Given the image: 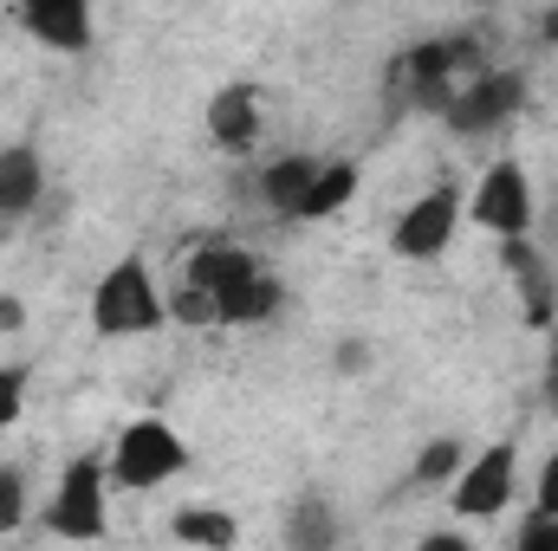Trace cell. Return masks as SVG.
Instances as JSON below:
<instances>
[{"label":"cell","instance_id":"7a4b0ae2","mask_svg":"<svg viewBox=\"0 0 558 551\" xmlns=\"http://www.w3.org/2000/svg\"><path fill=\"white\" fill-rule=\"evenodd\" d=\"M105 474H111V487H124V493H156V487H169L175 474H189V441H182L162 415H137V421L118 428V441H111V454H105Z\"/></svg>","mask_w":558,"mask_h":551},{"label":"cell","instance_id":"4fadbf2b","mask_svg":"<svg viewBox=\"0 0 558 551\" xmlns=\"http://www.w3.org/2000/svg\"><path fill=\"white\" fill-rule=\"evenodd\" d=\"M279 532H286V551H338L344 546V519H338L331 493H299L286 506Z\"/></svg>","mask_w":558,"mask_h":551},{"label":"cell","instance_id":"5b68a950","mask_svg":"<svg viewBox=\"0 0 558 551\" xmlns=\"http://www.w3.org/2000/svg\"><path fill=\"white\" fill-rule=\"evenodd\" d=\"M468 215H474V228H487L500 247H507V241H526L533 221H539V208H533V182H526V162H513V156L487 162L481 182L468 188Z\"/></svg>","mask_w":558,"mask_h":551},{"label":"cell","instance_id":"ac0fdd59","mask_svg":"<svg viewBox=\"0 0 558 551\" xmlns=\"http://www.w3.org/2000/svg\"><path fill=\"white\" fill-rule=\"evenodd\" d=\"M33 513V480H26V467H13V461H0V539L7 532H20V519Z\"/></svg>","mask_w":558,"mask_h":551},{"label":"cell","instance_id":"7402d4cb","mask_svg":"<svg viewBox=\"0 0 558 551\" xmlns=\"http://www.w3.org/2000/svg\"><path fill=\"white\" fill-rule=\"evenodd\" d=\"M331 364H338V377H364V370H371V344H364V338H344V344L331 351Z\"/></svg>","mask_w":558,"mask_h":551},{"label":"cell","instance_id":"cb8c5ba5","mask_svg":"<svg viewBox=\"0 0 558 551\" xmlns=\"http://www.w3.org/2000/svg\"><path fill=\"white\" fill-rule=\"evenodd\" d=\"M416 551H474L468 546V532H448V526H435V532H422Z\"/></svg>","mask_w":558,"mask_h":551},{"label":"cell","instance_id":"e0dca14e","mask_svg":"<svg viewBox=\"0 0 558 551\" xmlns=\"http://www.w3.org/2000/svg\"><path fill=\"white\" fill-rule=\"evenodd\" d=\"M461 467H468V448H461L454 434H435V441L416 454L410 480H416V487H454V480H461Z\"/></svg>","mask_w":558,"mask_h":551},{"label":"cell","instance_id":"8992f818","mask_svg":"<svg viewBox=\"0 0 558 551\" xmlns=\"http://www.w3.org/2000/svg\"><path fill=\"white\" fill-rule=\"evenodd\" d=\"M513 480H520V448L513 441H487L481 454H468L461 480L448 487V506L461 519H500L513 506Z\"/></svg>","mask_w":558,"mask_h":551},{"label":"cell","instance_id":"30bf717a","mask_svg":"<svg viewBox=\"0 0 558 551\" xmlns=\"http://www.w3.org/2000/svg\"><path fill=\"white\" fill-rule=\"evenodd\" d=\"M208 137L221 143L228 156L254 149V143H260V85H247V78L221 85V91L208 98Z\"/></svg>","mask_w":558,"mask_h":551},{"label":"cell","instance_id":"6da1fadb","mask_svg":"<svg viewBox=\"0 0 558 551\" xmlns=\"http://www.w3.org/2000/svg\"><path fill=\"white\" fill-rule=\"evenodd\" d=\"M169 325V298L149 273V260L124 254L111 273L92 285V331L98 338H149Z\"/></svg>","mask_w":558,"mask_h":551},{"label":"cell","instance_id":"3957f363","mask_svg":"<svg viewBox=\"0 0 558 551\" xmlns=\"http://www.w3.org/2000/svg\"><path fill=\"white\" fill-rule=\"evenodd\" d=\"M46 532L52 539H72V546H98L111 532V474H105V454H78L65 461L52 500H46Z\"/></svg>","mask_w":558,"mask_h":551},{"label":"cell","instance_id":"603a6c76","mask_svg":"<svg viewBox=\"0 0 558 551\" xmlns=\"http://www.w3.org/2000/svg\"><path fill=\"white\" fill-rule=\"evenodd\" d=\"M533 513L558 519V454H546V467H539V500H533Z\"/></svg>","mask_w":558,"mask_h":551},{"label":"cell","instance_id":"4316f807","mask_svg":"<svg viewBox=\"0 0 558 551\" xmlns=\"http://www.w3.org/2000/svg\"><path fill=\"white\" fill-rule=\"evenodd\" d=\"M539 39H546V46H558V7H553V13H539Z\"/></svg>","mask_w":558,"mask_h":551},{"label":"cell","instance_id":"ffe728a7","mask_svg":"<svg viewBox=\"0 0 558 551\" xmlns=\"http://www.w3.org/2000/svg\"><path fill=\"white\" fill-rule=\"evenodd\" d=\"M26 409V364H0V434Z\"/></svg>","mask_w":558,"mask_h":551},{"label":"cell","instance_id":"ba28073f","mask_svg":"<svg viewBox=\"0 0 558 551\" xmlns=\"http://www.w3.org/2000/svg\"><path fill=\"white\" fill-rule=\"evenodd\" d=\"M13 20H20V33L39 39L46 52H92V39H98V20H92L85 0H26Z\"/></svg>","mask_w":558,"mask_h":551},{"label":"cell","instance_id":"7c38bea8","mask_svg":"<svg viewBox=\"0 0 558 551\" xmlns=\"http://www.w3.org/2000/svg\"><path fill=\"white\" fill-rule=\"evenodd\" d=\"M318 156H305V149H292V156H274L267 169H260V208L279 215V221H299V208H305V195H312V182H318Z\"/></svg>","mask_w":558,"mask_h":551},{"label":"cell","instance_id":"52a82bcc","mask_svg":"<svg viewBox=\"0 0 558 551\" xmlns=\"http://www.w3.org/2000/svg\"><path fill=\"white\" fill-rule=\"evenodd\" d=\"M461 215H468V195L461 188H428L416 195L403 215H397V228H390V254L397 260H435V254H448V241H454V228H461Z\"/></svg>","mask_w":558,"mask_h":551},{"label":"cell","instance_id":"44dd1931","mask_svg":"<svg viewBox=\"0 0 558 551\" xmlns=\"http://www.w3.org/2000/svg\"><path fill=\"white\" fill-rule=\"evenodd\" d=\"M513 551H558V519H546V513H533L520 532H513Z\"/></svg>","mask_w":558,"mask_h":551},{"label":"cell","instance_id":"8fae6325","mask_svg":"<svg viewBox=\"0 0 558 551\" xmlns=\"http://www.w3.org/2000/svg\"><path fill=\"white\" fill-rule=\"evenodd\" d=\"M46 201V156L33 143L0 149V221H26Z\"/></svg>","mask_w":558,"mask_h":551},{"label":"cell","instance_id":"d4e9b609","mask_svg":"<svg viewBox=\"0 0 558 551\" xmlns=\"http://www.w3.org/2000/svg\"><path fill=\"white\" fill-rule=\"evenodd\" d=\"M0 331H26V298L0 292Z\"/></svg>","mask_w":558,"mask_h":551},{"label":"cell","instance_id":"5bb4252c","mask_svg":"<svg viewBox=\"0 0 558 551\" xmlns=\"http://www.w3.org/2000/svg\"><path fill=\"white\" fill-rule=\"evenodd\" d=\"M169 539L189 551H234L241 546V519L228 506H175L169 513Z\"/></svg>","mask_w":558,"mask_h":551},{"label":"cell","instance_id":"d6986e66","mask_svg":"<svg viewBox=\"0 0 558 551\" xmlns=\"http://www.w3.org/2000/svg\"><path fill=\"white\" fill-rule=\"evenodd\" d=\"M169 318H175L182 331H208V325H221V318H215V298H208V292H195V285H175Z\"/></svg>","mask_w":558,"mask_h":551},{"label":"cell","instance_id":"484cf974","mask_svg":"<svg viewBox=\"0 0 558 551\" xmlns=\"http://www.w3.org/2000/svg\"><path fill=\"white\" fill-rule=\"evenodd\" d=\"M539 403H546V409H558V357L546 364V390H539Z\"/></svg>","mask_w":558,"mask_h":551},{"label":"cell","instance_id":"277c9868","mask_svg":"<svg viewBox=\"0 0 558 551\" xmlns=\"http://www.w3.org/2000/svg\"><path fill=\"white\" fill-rule=\"evenodd\" d=\"M520 111H526V72L487 65L481 78L454 85V98L441 105V124H448L454 137H494V131H507Z\"/></svg>","mask_w":558,"mask_h":551},{"label":"cell","instance_id":"9a60e30c","mask_svg":"<svg viewBox=\"0 0 558 551\" xmlns=\"http://www.w3.org/2000/svg\"><path fill=\"white\" fill-rule=\"evenodd\" d=\"M357 162L351 156H331L325 169H318V182H312V195H305V208H299V221H331V215H344L351 208V195H357Z\"/></svg>","mask_w":558,"mask_h":551},{"label":"cell","instance_id":"9c48e42d","mask_svg":"<svg viewBox=\"0 0 558 551\" xmlns=\"http://www.w3.org/2000/svg\"><path fill=\"white\" fill-rule=\"evenodd\" d=\"M267 273V260L254 254V247H234V241H208V247H195L189 254V267H182V285H195V292H208L215 305L221 298H234L247 279ZM221 318V311H215Z\"/></svg>","mask_w":558,"mask_h":551},{"label":"cell","instance_id":"2e32d148","mask_svg":"<svg viewBox=\"0 0 558 551\" xmlns=\"http://www.w3.org/2000/svg\"><path fill=\"white\" fill-rule=\"evenodd\" d=\"M279 305H286V285H279L274 273H260V279H247L234 298H221L215 311H221V325H234V331H254V325L279 318Z\"/></svg>","mask_w":558,"mask_h":551}]
</instances>
